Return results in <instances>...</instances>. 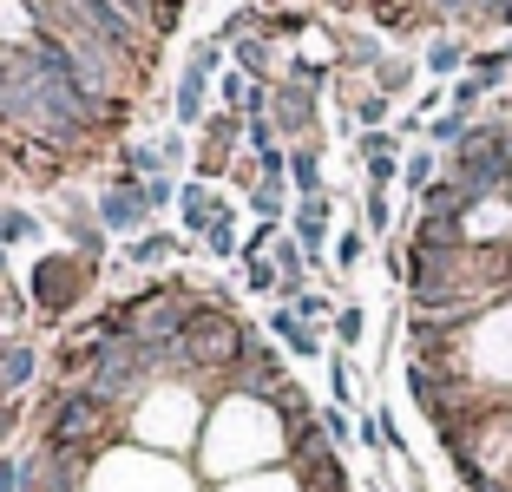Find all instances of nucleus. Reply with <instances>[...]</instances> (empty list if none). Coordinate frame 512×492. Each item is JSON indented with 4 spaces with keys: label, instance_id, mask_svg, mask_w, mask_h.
Here are the masks:
<instances>
[{
    "label": "nucleus",
    "instance_id": "nucleus-1",
    "mask_svg": "<svg viewBox=\"0 0 512 492\" xmlns=\"http://www.w3.org/2000/svg\"><path fill=\"white\" fill-rule=\"evenodd\" d=\"M119 427H125V414L106 407L86 381H53L46 394H33V433L27 440H40V447H53V453H86V460H99L106 447L125 440Z\"/></svg>",
    "mask_w": 512,
    "mask_h": 492
},
{
    "label": "nucleus",
    "instance_id": "nucleus-2",
    "mask_svg": "<svg viewBox=\"0 0 512 492\" xmlns=\"http://www.w3.org/2000/svg\"><path fill=\"white\" fill-rule=\"evenodd\" d=\"M92 269L99 263H86V256H73V250H46L40 263L27 269V309L40 315V322H66V315L92 296Z\"/></svg>",
    "mask_w": 512,
    "mask_h": 492
},
{
    "label": "nucleus",
    "instance_id": "nucleus-3",
    "mask_svg": "<svg viewBox=\"0 0 512 492\" xmlns=\"http://www.w3.org/2000/svg\"><path fill=\"white\" fill-rule=\"evenodd\" d=\"M92 224L106 230V237H138V230H151L145 178H125V171H112V178L92 191Z\"/></svg>",
    "mask_w": 512,
    "mask_h": 492
},
{
    "label": "nucleus",
    "instance_id": "nucleus-4",
    "mask_svg": "<svg viewBox=\"0 0 512 492\" xmlns=\"http://www.w3.org/2000/svg\"><path fill=\"white\" fill-rule=\"evenodd\" d=\"M33 381H40V342L33 335H0V401H20Z\"/></svg>",
    "mask_w": 512,
    "mask_h": 492
},
{
    "label": "nucleus",
    "instance_id": "nucleus-5",
    "mask_svg": "<svg viewBox=\"0 0 512 492\" xmlns=\"http://www.w3.org/2000/svg\"><path fill=\"white\" fill-rule=\"evenodd\" d=\"M263 328H270V342L283 348V355H296V361H316V355H329V342H322L316 328L302 322L296 309H283V302H276L270 315H263Z\"/></svg>",
    "mask_w": 512,
    "mask_h": 492
},
{
    "label": "nucleus",
    "instance_id": "nucleus-6",
    "mask_svg": "<svg viewBox=\"0 0 512 492\" xmlns=\"http://www.w3.org/2000/svg\"><path fill=\"white\" fill-rule=\"evenodd\" d=\"M211 86H217V79L204 73V66L184 60L178 92H171V119H178V132H197V125H204V112H211Z\"/></svg>",
    "mask_w": 512,
    "mask_h": 492
},
{
    "label": "nucleus",
    "instance_id": "nucleus-7",
    "mask_svg": "<svg viewBox=\"0 0 512 492\" xmlns=\"http://www.w3.org/2000/svg\"><path fill=\"white\" fill-rule=\"evenodd\" d=\"M217 210H224V197H217L204 178H184V184H178V224H184V243H191V237L204 243V230L217 224Z\"/></svg>",
    "mask_w": 512,
    "mask_h": 492
},
{
    "label": "nucleus",
    "instance_id": "nucleus-8",
    "mask_svg": "<svg viewBox=\"0 0 512 492\" xmlns=\"http://www.w3.org/2000/svg\"><path fill=\"white\" fill-rule=\"evenodd\" d=\"M230 66H237V73H250V79H283L289 53L270 40V33H243V40L230 46Z\"/></svg>",
    "mask_w": 512,
    "mask_h": 492
},
{
    "label": "nucleus",
    "instance_id": "nucleus-9",
    "mask_svg": "<svg viewBox=\"0 0 512 492\" xmlns=\"http://www.w3.org/2000/svg\"><path fill=\"white\" fill-rule=\"evenodd\" d=\"M184 250H191V243H184L178 230H138V237H125V263L132 269H171Z\"/></svg>",
    "mask_w": 512,
    "mask_h": 492
},
{
    "label": "nucleus",
    "instance_id": "nucleus-10",
    "mask_svg": "<svg viewBox=\"0 0 512 492\" xmlns=\"http://www.w3.org/2000/svg\"><path fill=\"white\" fill-rule=\"evenodd\" d=\"M467 60H473V40H467V33H434V40H427V53H421V66L434 79H460V73H467Z\"/></svg>",
    "mask_w": 512,
    "mask_h": 492
},
{
    "label": "nucleus",
    "instance_id": "nucleus-11",
    "mask_svg": "<svg viewBox=\"0 0 512 492\" xmlns=\"http://www.w3.org/2000/svg\"><path fill=\"white\" fill-rule=\"evenodd\" d=\"M289 178H256L250 191H243V210H250L256 224H289Z\"/></svg>",
    "mask_w": 512,
    "mask_h": 492
},
{
    "label": "nucleus",
    "instance_id": "nucleus-12",
    "mask_svg": "<svg viewBox=\"0 0 512 492\" xmlns=\"http://www.w3.org/2000/svg\"><path fill=\"white\" fill-rule=\"evenodd\" d=\"M329 184H322V145L309 138V145H289V197H322Z\"/></svg>",
    "mask_w": 512,
    "mask_h": 492
},
{
    "label": "nucleus",
    "instance_id": "nucleus-13",
    "mask_svg": "<svg viewBox=\"0 0 512 492\" xmlns=\"http://www.w3.org/2000/svg\"><path fill=\"white\" fill-rule=\"evenodd\" d=\"M27 243H40V217H33L27 204H7V197H0V250L14 256V250H27Z\"/></svg>",
    "mask_w": 512,
    "mask_h": 492
},
{
    "label": "nucleus",
    "instance_id": "nucleus-14",
    "mask_svg": "<svg viewBox=\"0 0 512 492\" xmlns=\"http://www.w3.org/2000/svg\"><path fill=\"white\" fill-rule=\"evenodd\" d=\"M434 178H440V151H434V145L401 151V191H407V204H414V197H421Z\"/></svg>",
    "mask_w": 512,
    "mask_h": 492
},
{
    "label": "nucleus",
    "instance_id": "nucleus-15",
    "mask_svg": "<svg viewBox=\"0 0 512 492\" xmlns=\"http://www.w3.org/2000/svg\"><path fill=\"white\" fill-rule=\"evenodd\" d=\"M407 210H421V217H467V197H460V184H453V178H434V184H427V191L421 197H414V204H407Z\"/></svg>",
    "mask_w": 512,
    "mask_h": 492
},
{
    "label": "nucleus",
    "instance_id": "nucleus-16",
    "mask_svg": "<svg viewBox=\"0 0 512 492\" xmlns=\"http://www.w3.org/2000/svg\"><path fill=\"white\" fill-rule=\"evenodd\" d=\"M388 112H394V99H388V92H375V86H362L355 99H348V119H355V132H381V125H388Z\"/></svg>",
    "mask_w": 512,
    "mask_h": 492
},
{
    "label": "nucleus",
    "instance_id": "nucleus-17",
    "mask_svg": "<svg viewBox=\"0 0 512 492\" xmlns=\"http://www.w3.org/2000/svg\"><path fill=\"white\" fill-rule=\"evenodd\" d=\"M204 250H211L217 256V263H230V256H243V230H237V210H217V224L211 230H204Z\"/></svg>",
    "mask_w": 512,
    "mask_h": 492
},
{
    "label": "nucleus",
    "instance_id": "nucleus-18",
    "mask_svg": "<svg viewBox=\"0 0 512 492\" xmlns=\"http://www.w3.org/2000/svg\"><path fill=\"white\" fill-rule=\"evenodd\" d=\"M237 263H243V289H250V296H276V289H283V276H276L270 250H243Z\"/></svg>",
    "mask_w": 512,
    "mask_h": 492
},
{
    "label": "nucleus",
    "instance_id": "nucleus-19",
    "mask_svg": "<svg viewBox=\"0 0 512 492\" xmlns=\"http://www.w3.org/2000/svg\"><path fill=\"white\" fill-rule=\"evenodd\" d=\"M362 256H368V237H362V224L335 230V256H329V276H335V283H342V276H348V269H355V263H362Z\"/></svg>",
    "mask_w": 512,
    "mask_h": 492
},
{
    "label": "nucleus",
    "instance_id": "nucleus-20",
    "mask_svg": "<svg viewBox=\"0 0 512 492\" xmlns=\"http://www.w3.org/2000/svg\"><path fill=\"white\" fill-rule=\"evenodd\" d=\"M316 427L329 433V447H335V453L355 447V414H348V407H335V401H329V407H316Z\"/></svg>",
    "mask_w": 512,
    "mask_h": 492
},
{
    "label": "nucleus",
    "instance_id": "nucleus-21",
    "mask_svg": "<svg viewBox=\"0 0 512 492\" xmlns=\"http://www.w3.org/2000/svg\"><path fill=\"white\" fill-rule=\"evenodd\" d=\"M407 79H414V60L388 53V60H381L375 73H368V86H375V92H388V99H401V92H407Z\"/></svg>",
    "mask_w": 512,
    "mask_h": 492
},
{
    "label": "nucleus",
    "instance_id": "nucleus-22",
    "mask_svg": "<svg viewBox=\"0 0 512 492\" xmlns=\"http://www.w3.org/2000/svg\"><path fill=\"white\" fill-rule=\"evenodd\" d=\"M467 125H473V119H467V112H440V119H434V125H427V132H421V138H427V145H434V151H440V158H447V151H453V145H460V138H467Z\"/></svg>",
    "mask_w": 512,
    "mask_h": 492
},
{
    "label": "nucleus",
    "instance_id": "nucleus-23",
    "mask_svg": "<svg viewBox=\"0 0 512 492\" xmlns=\"http://www.w3.org/2000/svg\"><path fill=\"white\" fill-rule=\"evenodd\" d=\"M283 309H296L302 322L316 328V322H335V309H342V302H335L329 289H302V296H296V302H283Z\"/></svg>",
    "mask_w": 512,
    "mask_h": 492
},
{
    "label": "nucleus",
    "instance_id": "nucleus-24",
    "mask_svg": "<svg viewBox=\"0 0 512 492\" xmlns=\"http://www.w3.org/2000/svg\"><path fill=\"white\" fill-rule=\"evenodd\" d=\"M355 158H362V164L401 158V132H388V125H381V132H355Z\"/></svg>",
    "mask_w": 512,
    "mask_h": 492
},
{
    "label": "nucleus",
    "instance_id": "nucleus-25",
    "mask_svg": "<svg viewBox=\"0 0 512 492\" xmlns=\"http://www.w3.org/2000/svg\"><path fill=\"white\" fill-rule=\"evenodd\" d=\"M151 145H158V164H165L171 178H178L184 164H191V132H158Z\"/></svg>",
    "mask_w": 512,
    "mask_h": 492
},
{
    "label": "nucleus",
    "instance_id": "nucleus-26",
    "mask_svg": "<svg viewBox=\"0 0 512 492\" xmlns=\"http://www.w3.org/2000/svg\"><path fill=\"white\" fill-rule=\"evenodd\" d=\"M335 348H342V355H348V348H355V342H362V328H368V315L362 309H355V302H342V309H335Z\"/></svg>",
    "mask_w": 512,
    "mask_h": 492
},
{
    "label": "nucleus",
    "instance_id": "nucleus-27",
    "mask_svg": "<svg viewBox=\"0 0 512 492\" xmlns=\"http://www.w3.org/2000/svg\"><path fill=\"white\" fill-rule=\"evenodd\" d=\"M362 217H368V237H388V230H394V204H388V191H362Z\"/></svg>",
    "mask_w": 512,
    "mask_h": 492
},
{
    "label": "nucleus",
    "instance_id": "nucleus-28",
    "mask_svg": "<svg viewBox=\"0 0 512 492\" xmlns=\"http://www.w3.org/2000/svg\"><path fill=\"white\" fill-rule=\"evenodd\" d=\"M224 60H230V46H224V40H197V46H191V66H204L211 79L224 73Z\"/></svg>",
    "mask_w": 512,
    "mask_h": 492
},
{
    "label": "nucleus",
    "instance_id": "nucleus-29",
    "mask_svg": "<svg viewBox=\"0 0 512 492\" xmlns=\"http://www.w3.org/2000/svg\"><path fill=\"white\" fill-rule=\"evenodd\" d=\"M0 492H20V453H0Z\"/></svg>",
    "mask_w": 512,
    "mask_h": 492
},
{
    "label": "nucleus",
    "instance_id": "nucleus-30",
    "mask_svg": "<svg viewBox=\"0 0 512 492\" xmlns=\"http://www.w3.org/2000/svg\"><path fill=\"white\" fill-rule=\"evenodd\" d=\"M368 492H401V486H394L388 473H375V479H368Z\"/></svg>",
    "mask_w": 512,
    "mask_h": 492
},
{
    "label": "nucleus",
    "instance_id": "nucleus-31",
    "mask_svg": "<svg viewBox=\"0 0 512 492\" xmlns=\"http://www.w3.org/2000/svg\"><path fill=\"white\" fill-rule=\"evenodd\" d=\"M499 60H506V66H512V40H499Z\"/></svg>",
    "mask_w": 512,
    "mask_h": 492
}]
</instances>
